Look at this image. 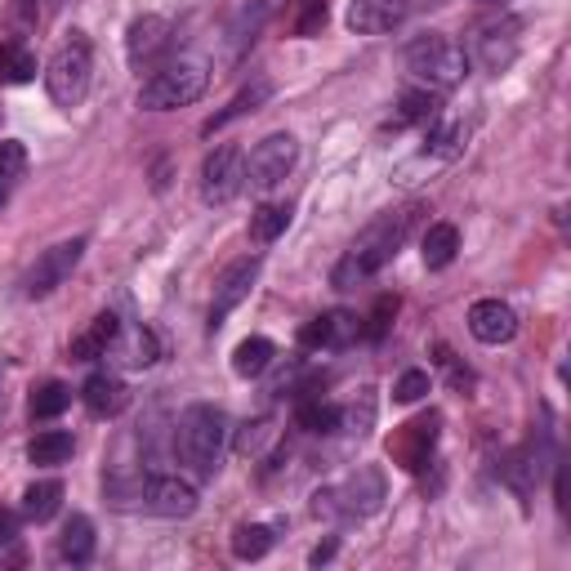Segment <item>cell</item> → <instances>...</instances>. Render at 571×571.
Segmentation results:
<instances>
[{"label":"cell","instance_id":"cell-1","mask_svg":"<svg viewBox=\"0 0 571 571\" xmlns=\"http://www.w3.org/2000/svg\"><path fill=\"white\" fill-rule=\"evenodd\" d=\"M415 205L411 210H393V214H384V220H376L362 237H357V246L335 264V272H331V286L335 291H352V286H362L367 277H376L398 250H402V242H406V233H411V220H415Z\"/></svg>","mask_w":571,"mask_h":571},{"label":"cell","instance_id":"cell-2","mask_svg":"<svg viewBox=\"0 0 571 571\" xmlns=\"http://www.w3.org/2000/svg\"><path fill=\"white\" fill-rule=\"evenodd\" d=\"M224 447H228V415L220 406L197 402V406H188L179 415V424H175V456L197 478H214V473H220Z\"/></svg>","mask_w":571,"mask_h":571},{"label":"cell","instance_id":"cell-3","mask_svg":"<svg viewBox=\"0 0 571 571\" xmlns=\"http://www.w3.org/2000/svg\"><path fill=\"white\" fill-rule=\"evenodd\" d=\"M90 71H94L90 36H86V32H71V36L54 49V58H49V67H45V90H49V99H54L58 108H81L86 94H90Z\"/></svg>","mask_w":571,"mask_h":571},{"label":"cell","instance_id":"cell-4","mask_svg":"<svg viewBox=\"0 0 571 571\" xmlns=\"http://www.w3.org/2000/svg\"><path fill=\"white\" fill-rule=\"evenodd\" d=\"M406 67L434 90H456L469 77V54L460 41H451L443 32H424L406 45Z\"/></svg>","mask_w":571,"mask_h":571},{"label":"cell","instance_id":"cell-5","mask_svg":"<svg viewBox=\"0 0 571 571\" xmlns=\"http://www.w3.org/2000/svg\"><path fill=\"white\" fill-rule=\"evenodd\" d=\"M210 86V71L205 63L197 58H179V63H166L157 67L148 81H143L138 90V108H148V112H170V108H188L205 94Z\"/></svg>","mask_w":571,"mask_h":571},{"label":"cell","instance_id":"cell-6","mask_svg":"<svg viewBox=\"0 0 571 571\" xmlns=\"http://www.w3.org/2000/svg\"><path fill=\"white\" fill-rule=\"evenodd\" d=\"M384 505V473L380 469H357L339 486H326L313 495L317 518H371Z\"/></svg>","mask_w":571,"mask_h":571},{"label":"cell","instance_id":"cell-7","mask_svg":"<svg viewBox=\"0 0 571 571\" xmlns=\"http://www.w3.org/2000/svg\"><path fill=\"white\" fill-rule=\"evenodd\" d=\"M86 237H67V242H58V246H49V250H41L36 255V264L27 268V277H23V295L27 300H45V295H54L58 286L77 272V264H81V255H86Z\"/></svg>","mask_w":571,"mask_h":571},{"label":"cell","instance_id":"cell-8","mask_svg":"<svg viewBox=\"0 0 571 571\" xmlns=\"http://www.w3.org/2000/svg\"><path fill=\"white\" fill-rule=\"evenodd\" d=\"M438 434H443V415L438 411H424V415L398 424L393 438H389L393 464H402L406 473H419L428 464V456H434V447H438Z\"/></svg>","mask_w":571,"mask_h":571},{"label":"cell","instance_id":"cell-9","mask_svg":"<svg viewBox=\"0 0 571 571\" xmlns=\"http://www.w3.org/2000/svg\"><path fill=\"white\" fill-rule=\"evenodd\" d=\"M246 188V153L237 143H224L201 161V201L205 205H228Z\"/></svg>","mask_w":571,"mask_h":571},{"label":"cell","instance_id":"cell-10","mask_svg":"<svg viewBox=\"0 0 571 571\" xmlns=\"http://www.w3.org/2000/svg\"><path fill=\"white\" fill-rule=\"evenodd\" d=\"M295 157H300L295 134H268V138H259V143H255V153L246 157V183L259 188V192L277 188L286 175H291Z\"/></svg>","mask_w":571,"mask_h":571},{"label":"cell","instance_id":"cell-11","mask_svg":"<svg viewBox=\"0 0 571 571\" xmlns=\"http://www.w3.org/2000/svg\"><path fill=\"white\" fill-rule=\"evenodd\" d=\"M138 505L157 518H188L197 514V486L170 473H148L138 478Z\"/></svg>","mask_w":571,"mask_h":571},{"label":"cell","instance_id":"cell-12","mask_svg":"<svg viewBox=\"0 0 571 571\" xmlns=\"http://www.w3.org/2000/svg\"><path fill=\"white\" fill-rule=\"evenodd\" d=\"M255 281H259V255L237 259V264L224 268L220 286H214V304H210V331H220V326L228 322V313H233L242 300H250Z\"/></svg>","mask_w":571,"mask_h":571},{"label":"cell","instance_id":"cell-13","mask_svg":"<svg viewBox=\"0 0 571 571\" xmlns=\"http://www.w3.org/2000/svg\"><path fill=\"white\" fill-rule=\"evenodd\" d=\"M170 45H175V27H170L166 14H143L125 32V58H130V67H153Z\"/></svg>","mask_w":571,"mask_h":571},{"label":"cell","instance_id":"cell-14","mask_svg":"<svg viewBox=\"0 0 571 571\" xmlns=\"http://www.w3.org/2000/svg\"><path fill=\"white\" fill-rule=\"evenodd\" d=\"M406 10H411V0H352L348 27L357 36H384L406 19Z\"/></svg>","mask_w":571,"mask_h":571},{"label":"cell","instance_id":"cell-15","mask_svg":"<svg viewBox=\"0 0 571 571\" xmlns=\"http://www.w3.org/2000/svg\"><path fill=\"white\" fill-rule=\"evenodd\" d=\"M469 331L478 344H510L518 335V313L500 300H478L469 309Z\"/></svg>","mask_w":571,"mask_h":571},{"label":"cell","instance_id":"cell-16","mask_svg":"<svg viewBox=\"0 0 571 571\" xmlns=\"http://www.w3.org/2000/svg\"><path fill=\"white\" fill-rule=\"evenodd\" d=\"M352 335H362V326H357V317L352 313H322V317H313L304 331H300V344L304 348H344Z\"/></svg>","mask_w":571,"mask_h":571},{"label":"cell","instance_id":"cell-17","mask_svg":"<svg viewBox=\"0 0 571 571\" xmlns=\"http://www.w3.org/2000/svg\"><path fill=\"white\" fill-rule=\"evenodd\" d=\"M81 402H86V411H90V415L108 419V415H121V411H125V402H130V389H125V380H121V376H108V371H99V376H90V380H86V389H81Z\"/></svg>","mask_w":571,"mask_h":571},{"label":"cell","instance_id":"cell-18","mask_svg":"<svg viewBox=\"0 0 571 571\" xmlns=\"http://www.w3.org/2000/svg\"><path fill=\"white\" fill-rule=\"evenodd\" d=\"M518 23H505V27H482V36H478V63L486 67V71H505L510 63H514V54H518Z\"/></svg>","mask_w":571,"mask_h":571},{"label":"cell","instance_id":"cell-19","mask_svg":"<svg viewBox=\"0 0 571 571\" xmlns=\"http://www.w3.org/2000/svg\"><path fill=\"white\" fill-rule=\"evenodd\" d=\"M116 335H121V322L112 313H99L77 339H71V357H77V362H94V357H103L116 344Z\"/></svg>","mask_w":571,"mask_h":571},{"label":"cell","instance_id":"cell-20","mask_svg":"<svg viewBox=\"0 0 571 571\" xmlns=\"http://www.w3.org/2000/svg\"><path fill=\"white\" fill-rule=\"evenodd\" d=\"M58 558L71 562V567H81L94 558V523L86 514H71L63 523V536H58Z\"/></svg>","mask_w":571,"mask_h":571},{"label":"cell","instance_id":"cell-21","mask_svg":"<svg viewBox=\"0 0 571 571\" xmlns=\"http://www.w3.org/2000/svg\"><path fill=\"white\" fill-rule=\"evenodd\" d=\"M438 94L434 90H411V94H402V103H398V112L389 116V125L393 130H406V125H428V121H438Z\"/></svg>","mask_w":571,"mask_h":571},{"label":"cell","instance_id":"cell-22","mask_svg":"<svg viewBox=\"0 0 571 571\" xmlns=\"http://www.w3.org/2000/svg\"><path fill=\"white\" fill-rule=\"evenodd\" d=\"M456 250H460L456 224H428V233H424V242H419V255H424L428 268H447V264L456 259Z\"/></svg>","mask_w":571,"mask_h":571},{"label":"cell","instance_id":"cell-23","mask_svg":"<svg viewBox=\"0 0 571 571\" xmlns=\"http://www.w3.org/2000/svg\"><path fill=\"white\" fill-rule=\"evenodd\" d=\"M268 94H272V81H255V86H246L224 112H214L205 125H201V134H214V130H224L228 121H237V116H246V112H255L259 103H268Z\"/></svg>","mask_w":571,"mask_h":571},{"label":"cell","instance_id":"cell-24","mask_svg":"<svg viewBox=\"0 0 571 571\" xmlns=\"http://www.w3.org/2000/svg\"><path fill=\"white\" fill-rule=\"evenodd\" d=\"M272 339H264V335H250V339H242L237 344V352H233V371L237 376H246V380H255V376H264L268 367H272Z\"/></svg>","mask_w":571,"mask_h":571},{"label":"cell","instance_id":"cell-25","mask_svg":"<svg viewBox=\"0 0 571 571\" xmlns=\"http://www.w3.org/2000/svg\"><path fill=\"white\" fill-rule=\"evenodd\" d=\"M58 505H63V482H32L27 491H23V514L32 518V523H49L54 514H58Z\"/></svg>","mask_w":571,"mask_h":571},{"label":"cell","instance_id":"cell-26","mask_svg":"<svg viewBox=\"0 0 571 571\" xmlns=\"http://www.w3.org/2000/svg\"><path fill=\"white\" fill-rule=\"evenodd\" d=\"M71 447H77V443H71V434H63V428H45V434H36L32 438V447H27V460L32 464H67L71 460Z\"/></svg>","mask_w":571,"mask_h":571},{"label":"cell","instance_id":"cell-27","mask_svg":"<svg viewBox=\"0 0 571 571\" xmlns=\"http://www.w3.org/2000/svg\"><path fill=\"white\" fill-rule=\"evenodd\" d=\"M121 339V352H125V362L130 367H153L157 357H161V339L148 331V326H134V331H125V335H116Z\"/></svg>","mask_w":571,"mask_h":571},{"label":"cell","instance_id":"cell-28","mask_svg":"<svg viewBox=\"0 0 571 571\" xmlns=\"http://www.w3.org/2000/svg\"><path fill=\"white\" fill-rule=\"evenodd\" d=\"M36 77V58L32 49H23L19 41H5L0 45V81L5 86H27Z\"/></svg>","mask_w":571,"mask_h":571},{"label":"cell","instance_id":"cell-29","mask_svg":"<svg viewBox=\"0 0 571 571\" xmlns=\"http://www.w3.org/2000/svg\"><path fill=\"white\" fill-rule=\"evenodd\" d=\"M286 228H291V205H277V201H268V205H259V210L250 214V237H255L259 246L277 242Z\"/></svg>","mask_w":571,"mask_h":571},{"label":"cell","instance_id":"cell-30","mask_svg":"<svg viewBox=\"0 0 571 571\" xmlns=\"http://www.w3.org/2000/svg\"><path fill=\"white\" fill-rule=\"evenodd\" d=\"M23 170H27V148L19 138H5V143H0V205H5V197L23 179Z\"/></svg>","mask_w":571,"mask_h":571},{"label":"cell","instance_id":"cell-31","mask_svg":"<svg viewBox=\"0 0 571 571\" xmlns=\"http://www.w3.org/2000/svg\"><path fill=\"white\" fill-rule=\"evenodd\" d=\"M295 419H300L304 434H335V428L344 424V411L331 406V402H304Z\"/></svg>","mask_w":571,"mask_h":571},{"label":"cell","instance_id":"cell-32","mask_svg":"<svg viewBox=\"0 0 571 571\" xmlns=\"http://www.w3.org/2000/svg\"><path fill=\"white\" fill-rule=\"evenodd\" d=\"M268 549H272V531H268V527L250 523V527H237V531H233V553H237L242 562H255V558H264Z\"/></svg>","mask_w":571,"mask_h":571},{"label":"cell","instance_id":"cell-33","mask_svg":"<svg viewBox=\"0 0 571 571\" xmlns=\"http://www.w3.org/2000/svg\"><path fill=\"white\" fill-rule=\"evenodd\" d=\"M331 19V5L326 0H295V14H291V32L295 36H317Z\"/></svg>","mask_w":571,"mask_h":571},{"label":"cell","instance_id":"cell-34","mask_svg":"<svg viewBox=\"0 0 571 571\" xmlns=\"http://www.w3.org/2000/svg\"><path fill=\"white\" fill-rule=\"evenodd\" d=\"M67 402H71V389L58 384V380H49V384H41V389L32 393V415H36V419H54V415L67 411Z\"/></svg>","mask_w":571,"mask_h":571},{"label":"cell","instance_id":"cell-35","mask_svg":"<svg viewBox=\"0 0 571 571\" xmlns=\"http://www.w3.org/2000/svg\"><path fill=\"white\" fill-rule=\"evenodd\" d=\"M393 317H398V295H380V304L371 309L362 335H367V339H384V331L393 326Z\"/></svg>","mask_w":571,"mask_h":571},{"label":"cell","instance_id":"cell-36","mask_svg":"<svg viewBox=\"0 0 571 571\" xmlns=\"http://www.w3.org/2000/svg\"><path fill=\"white\" fill-rule=\"evenodd\" d=\"M424 393H428V371H406V376L393 384V402H402V406L419 402Z\"/></svg>","mask_w":571,"mask_h":571},{"label":"cell","instance_id":"cell-37","mask_svg":"<svg viewBox=\"0 0 571 571\" xmlns=\"http://www.w3.org/2000/svg\"><path fill=\"white\" fill-rule=\"evenodd\" d=\"M10 27H14V32H36V27H41V5H36V0H14Z\"/></svg>","mask_w":571,"mask_h":571},{"label":"cell","instance_id":"cell-38","mask_svg":"<svg viewBox=\"0 0 571 571\" xmlns=\"http://www.w3.org/2000/svg\"><path fill=\"white\" fill-rule=\"evenodd\" d=\"M19 536V514L14 510H0V545H10Z\"/></svg>","mask_w":571,"mask_h":571},{"label":"cell","instance_id":"cell-39","mask_svg":"<svg viewBox=\"0 0 571 571\" xmlns=\"http://www.w3.org/2000/svg\"><path fill=\"white\" fill-rule=\"evenodd\" d=\"M331 553H335V540H331V545H322V549H313V562H326Z\"/></svg>","mask_w":571,"mask_h":571},{"label":"cell","instance_id":"cell-40","mask_svg":"<svg viewBox=\"0 0 571 571\" xmlns=\"http://www.w3.org/2000/svg\"><path fill=\"white\" fill-rule=\"evenodd\" d=\"M478 5H505V0H478Z\"/></svg>","mask_w":571,"mask_h":571}]
</instances>
